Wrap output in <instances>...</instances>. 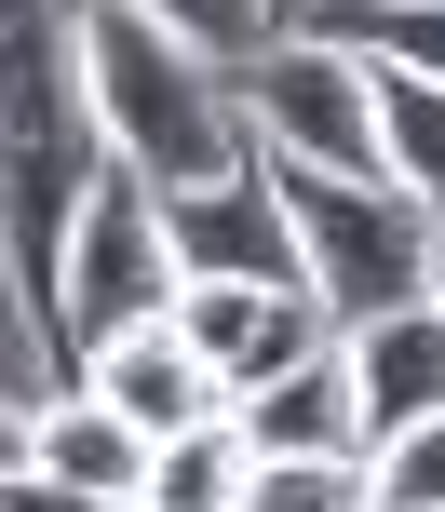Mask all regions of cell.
Listing matches in <instances>:
<instances>
[{"label":"cell","mask_w":445,"mask_h":512,"mask_svg":"<svg viewBox=\"0 0 445 512\" xmlns=\"http://www.w3.org/2000/svg\"><path fill=\"white\" fill-rule=\"evenodd\" d=\"M0 459H14V472H54V486H81V499H149L162 445L135 432L122 405H95V391H54V405H14Z\"/></svg>","instance_id":"7"},{"label":"cell","mask_w":445,"mask_h":512,"mask_svg":"<svg viewBox=\"0 0 445 512\" xmlns=\"http://www.w3.org/2000/svg\"><path fill=\"white\" fill-rule=\"evenodd\" d=\"M378 512H445V418L378 445Z\"/></svg>","instance_id":"15"},{"label":"cell","mask_w":445,"mask_h":512,"mask_svg":"<svg viewBox=\"0 0 445 512\" xmlns=\"http://www.w3.org/2000/svg\"><path fill=\"white\" fill-rule=\"evenodd\" d=\"M365 68H378V54H365ZM378 135H392V189L445 216V81H419V68H378Z\"/></svg>","instance_id":"12"},{"label":"cell","mask_w":445,"mask_h":512,"mask_svg":"<svg viewBox=\"0 0 445 512\" xmlns=\"http://www.w3.org/2000/svg\"><path fill=\"white\" fill-rule=\"evenodd\" d=\"M351 391H365V459L392 432L445 418V310H392V324H351Z\"/></svg>","instance_id":"10"},{"label":"cell","mask_w":445,"mask_h":512,"mask_svg":"<svg viewBox=\"0 0 445 512\" xmlns=\"http://www.w3.org/2000/svg\"><path fill=\"white\" fill-rule=\"evenodd\" d=\"M243 499H257V445H243V418L176 432L162 472H149V512H243Z\"/></svg>","instance_id":"11"},{"label":"cell","mask_w":445,"mask_h":512,"mask_svg":"<svg viewBox=\"0 0 445 512\" xmlns=\"http://www.w3.org/2000/svg\"><path fill=\"white\" fill-rule=\"evenodd\" d=\"M243 122H257L270 162H311V176H392V135H378V68H365V54H338V41H311V27H284V41L257 54Z\"/></svg>","instance_id":"4"},{"label":"cell","mask_w":445,"mask_h":512,"mask_svg":"<svg viewBox=\"0 0 445 512\" xmlns=\"http://www.w3.org/2000/svg\"><path fill=\"white\" fill-rule=\"evenodd\" d=\"M243 512H378V459H257Z\"/></svg>","instance_id":"14"},{"label":"cell","mask_w":445,"mask_h":512,"mask_svg":"<svg viewBox=\"0 0 445 512\" xmlns=\"http://www.w3.org/2000/svg\"><path fill=\"white\" fill-rule=\"evenodd\" d=\"M176 297H189L176 189H149L135 162H108V149H95V176H81V216H68V256H54V324L95 351V337L176 324Z\"/></svg>","instance_id":"2"},{"label":"cell","mask_w":445,"mask_h":512,"mask_svg":"<svg viewBox=\"0 0 445 512\" xmlns=\"http://www.w3.org/2000/svg\"><path fill=\"white\" fill-rule=\"evenodd\" d=\"M284 176V203H297V243H311V297H324V324H392V310H419L432 297V230L445 216L432 203H405L392 176H311V162H270Z\"/></svg>","instance_id":"3"},{"label":"cell","mask_w":445,"mask_h":512,"mask_svg":"<svg viewBox=\"0 0 445 512\" xmlns=\"http://www.w3.org/2000/svg\"><path fill=\"white\" fill-rule=\"evenodd\" d=\"M243 445L257 459H365V391H351V337L338 351H311L297 378H270V391H243Z\"/></svg>","instance_id":"9"},{"label":"cell","mask_w":445,"mask_h":512,"mask_svg":"<svg viewBox=\"0 0 445 512\" xmlns=\"http://www.w3.org/2000/svg\"><path fill=\"white\" fill-rule=\"evenodd\" d=\"M176 337L230 378V405H243V391H270V378H297L311 351H338L324 297H270V283H189V297H176Z\"/></svg>","instance_id":"6"},{"label":"cell","mask_w":445,"mask_h":512,"mask_svg":"<svg viewBox=\"0 0 445 512\" xmlns=\"http://www.w3.org/2000/svg\"><path fill=\"white\" fill-rule=\"evenodd\" d=\"M81 391H95V405H122L149 445H176V432H203V418H230V378H216V364L189 351L176 324L95 337V351H81Z\"/></svg>","instance_id":"8"},{"label":"cell","mask_w":445,"mask_h":512,"mask_svg":"<svg viewBox=\"0 0 445 512\" xmlns=\"http://www.w3.org/2000/svg\"><path fill=\"white\" fill-rule=\"evenodd\" d=\"M176 256L189 283H270V297H311V243H297V203L270 176V149L216 189H176Z\"/></svg>","instance_id":"5"},{"label":"cell","mask_w":445,"mask_h":512,"mask_svg":"<svg viewBox=\"0 0 445 512\" xmlns=\"http://www.w3.org/2000/svg\"><path fill=\"white\" fill-rule=\"evenodd\" d=\"M0 512H149V499H81V486H54V472H14Z\"/></svg>","instance_id":"16"},{"label":"cell","mask_w":445,"mask_h":512,"mask_svg":"<svg viewBox=\"0 0 445 512\" xmlns=\"http://www.w3.org/2000/svg\"><path fill=\"white\" fill-rule=\"evenodd\" d=\"M135 14H162L189 54H216L230 81H257V54L284 41V27H270V0H135Z\"/></svg>","instance_id":"13"},{"label":"cell","mask_w":445,"mask_h":512,"mask_svg":"<svg viewBox=\"0 0 445 512\" xmlns=\"http://www.w3.org/2000/svg\"><path fill=\"white\" fill-rule=\"evenodd\" d=\"M432 310H445V230H432Z\"/></svg>","instance_id":"17"},{"label":"cell","mask_w":445,"mask_h":512,"mask_svg":"<svg viewBox=\"0 0 445 512\" xmlns=\"http://www.w3.org/2000/svg\"><path fill=\"white\" fill-rule=\"evenodd\" d=\"M68 81H81V122H95L108 162H135L149 189H216L257 162V122H243V81L216 54H189L162 14L135 0H81L68 27Z\"/></svg>","instance_id":"1"}]
</instances>
